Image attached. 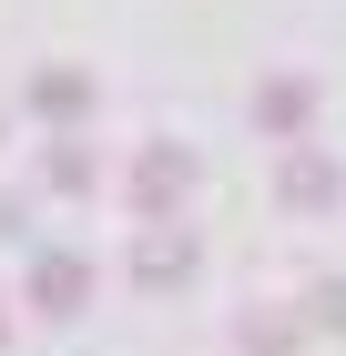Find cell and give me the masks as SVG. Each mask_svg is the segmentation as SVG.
Instances as JSON below:
<instances>
[{"label":"cell","instance_id":"1","mask_svg":"<svg viewBox=\"0 0 346 356\" xmlns=\"http://www.w3.org/2000/svg\"><path fill=\"white\" fill-rule=\"evenodd\" d=\"M285 193H295V204H326V193H336V173H326V163H316V153H306V163H295V173H285Z\"/></svg>","mask_w":346,"mask_h":356}]
</instances>
